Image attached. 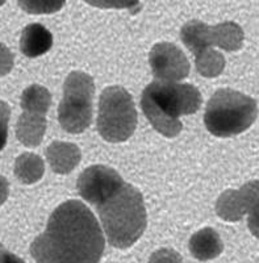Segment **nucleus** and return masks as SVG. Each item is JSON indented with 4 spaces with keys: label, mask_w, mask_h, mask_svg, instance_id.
<instances>
[{
    "label": "nucleus",
    "mask_w": 259,
    "mask_h": 263,
    "mask_svg": "<svg viewBox=\"0 0 259 263\" xmlns=\"http://www.w3.org/2000/svg\"><path fill=\"white\" fill-rule=\"evenodd\" d=\"M216 212L225 221H239L246 215V208L239 191L228 190L224 192L216 203Z\"/></svg>",
    "instance_id": "obj_16"
},
{
    "label": "nucleus",
    "mask_w": 259,
    "mask_h": 263,
    "mask_svg": "<svg viewBox=\"0 0 259 263\" xmlns=\"http://www.w3.org/2000/svg\"><path fill=\"white\" fill-rule=\"evenodd\" d=\"M224 245L215 229L204 228L190 239V251L199 260L215 259L223 253Z\"/></svg>",
    "instance_id": "obj_12"
},
{
    "label": "nucleus",
    "mask_w": 259,
    "mask_h": 263,
    "mask_svg": "<svg viewBox=\"0 0 259 263\" xmlns=\"http://www.w3.org/2000/svg\"><path fill=\"white\" fill-rule=\"evenodd\" d=\"M195 57H196L195 63H196L197 72L202 75V77H206V78L217 77V75L223 72L224 67H225L224 55L220 51L215 50V49H206V50L196 54Z\"/></svg>",
    "instance_id": "obj_18"
},
{
    "label": "nucleus",
    "mask_w": 259,
    "mask_h": 263,
    "mask_svg": "<svg viewBox=\"0 0 259 263\" xmlns=\"http://www.w3.org/2000/svg\"><path fill=\"white\" fill-rule=\"evenodd\" d=\"M258 116L256 102L234 90H218L209 99L204 124L213 136L232 137L250 128Z\"/></svg>",
    "instance_id": "obj_4"
},
{
    "label": "nucleus",
    "mask_w": 259,
    "mask_h": 263,
    "mask_svg": "<svg viewBox=\"0 0 259 263\" xmlns=\"http://www.w3.org/2000/svg\"><path fill=\"white\" fill-rule=\"evenodd\" d=\"M212 42L213 45L227 51L238 50L244 44V30L232 21L223 23L212 27Z\"/></svg>",
    "instance_id": "obj_14"
},
{
    "label": "nucleus",
    "mask_w": 259,
    "mask_h": 263,
    "mask_svg": "<svg viewBox=\"0 0 259 263\" xmlns=\"http://www.w3.org/2000/svg\"><path fill=\"white\" fill-rule=\"evenodd\" d=\"M8 194H9L8 182H7L6 178L0 175V205L7 200Z\"/></svg>",
    "instance_id": "obj_25"
},
{
    "label": "nucleus",
    "mask_w": 259,
    "mask_h": 263,
    "mask_svg": "<svg viewBox=\"0 0 259 263\" xmlns=\"http://www.w3.org/2000/svg\"><path fill=\"white\" fill-rule=\"evenodd\" d=\"M247 213H249V218H247L249 229L256 238H259V204L253 206Z\"/></svg>",
    "instance_id": "obj_23"
},
{
    "label": "nucleus",
    "mask_w": 259,
    "mask_h": 263,
    "mask_svg": "<svg viewBox=\"0 0 259 263\" xmlns=\"http://www.w3.org/2000/svg\"><path fill=\"white\" fill-rule=\"evenodd\" d=\"M53 46V36L41 24H30L21 33L20 49L25 57L36 58L48 53Z\"/></svg>",
    "instance_id": "obj_9"
},
{
    "label": "nucleus",
    "mask_w": 259,
    "mask_h": 263,
    "mask_svg": "<svg viewBox=\"0 0 259 263\" xmlns=\"http://www.w3.org/2000/svg\"><path fill=\"white\" fill-rule=\"evenodd\" d=\"M46 130L45 115L36 112H25L16 124V136L21 144L28 147H36L44 140Z\"/></svg>",
    "instance_id": "obj_11"
},
{
    "label": "nucleus",
    "mask_w": 259,
    "mask_h": 263,
    "mask_svg": "<svg viewBox=\"0 0 259 263\" xmlns=\"http://www.w3.org/2000/svg\"><path fill=\"white\" fill-rule=\"evenodd\" d=\"M51 103V95L45 87L32 84L21 95V108L25 112H36L46 116Z\"/></svg>",
    "instance_id": "obj_17"
},
{
    "label": "nucleus",
    "mask_w": 259,
    "mask_h": 263,
    "mask_svg": "<svg viewBox=\"0 0 259 263\" xmlns=\"http://www.w3.org/2000/svg\"><path fill=\"white\" fill-rule=\"evenodd\" d=\"M45 171L44 161L41 157L33 153L21 154L15 162V175L21 183L33 184L39 182Z\"/></svg>",
    "instance_id": "obj_15"
},
{
    "label": "nucleus",
    "mask_w": 259,
    "mask_h": 263,
    "mask_svg": "<svg viewBox=\"0 0 259 263\" xmlns=\"http://www.w3.org/2000/svg\"><path fill=\"white\" fill-rule=\"evenodd\" d=\"M122 184L124 180L117 171L107 166L96 164L86 168L81 174V177L78 178L77 189L84 200L99 205L116 194Z\"/></svg>",
    "instance_id": "obj_7"
},
{
    "label": "nucleus",
    "mask_w": 259,
    "mask_h": 263,
    "mask_svg": "<svg viewBox=\"0 0 259 263\" xmlns=\"http://www.w3.org/2000/svg\"><path fill=\"white\" fill-rule=\"evenodd\" d=\"M137 126V111L131 93L120 86L107 87L99 100L98 130L109 142L132 137Z\"/></svg>",
    "instance_id": "obj_5"
},
{
    "label": "nucleus",
    "mask_w": 259,
    "mask_h": 263,
    "mask_svg": "<svg viewBox=\"0 0 259 263\" xmlns=\"http://www.w3.org/2000/svg\"><path fill=\"white\" fill-rule=\"evenodd\" d=\"M98 8H116V9H133L140 6V0H84Z\"/></svg>",
    "instance_id": "obj_20"
},
{
    "label": "nucleus",
    "mask_w": 259,
    "mask_h": 263,
    "mask_svg": "<svg viewBox=\"0 0 259 263\" xmlns=\"http://www.w3.org/2000/svg\"><path fill=\"white\" fill-rule=\"evenodd\" d=\"M149 263H183V260L175 250L161 249L150 257Z\"/></svg>",
    "instance_id": "obj_21"
},
{
    "label": "nucleus",
    "mask_w": 259,
    "mask_h": 263,
    "mask_svg": "<svg viewBox=\"0 0 259 263\" xmlns=\"http://www.w3.org/2000/svg\"><path fill=\"white\" fill-rule=\"evenodd\" d=\"M149 62L154 78L163 82H178L190 74V62L178 46L159 42L153 46Z\"/></svg>",
    "instance_id": "obj_8"
},
{
    "label": "nucleus",
    "mask_w": 259,
    "mask_h": 263,
    "mask_svg": "<svg viewBox=\"0 0 259 263\" xmlns=\"http://www.w3.org/2000/svg\"><path fill=\"white\" fill-rule=\"evenodd\" d=\"M201 103V93L196 87L176 82H152L141 96L143 114L164 137L178 136L183 128L179 117L199 111Z\"/></svg>",
    "instance_id": "obj_2"
},
{
    "label": "nucleus",
    "mask_w": 259,
    "mask_h": 263,
    "mask_svg": "<svg viewBox=\"0 0 259 263\" xmlns=\"http://www.w3.org/2000/svg\"><path fill=\"white\" fill-rule=\"evenodd\" d=\"M13 67V54L0 42V77L8 74Z\"/></svg>",
    "instance_id": "obj_22"
},
{
    "label": "nucleus",
    "mask_w": 259,
    "mask_h": 263,
    "mask_svg": "<svg viewBox=\"0 0 259 263\" xmlns=\"http://www.w3.org/2000/svg\"><path fill=\"white\" fill-rule=\"evenodd\" d=\"M180 39L190 51L196 55L213 45L212 42V27L204 24L202 21L191 20L182 28Z\"/></svg>",
    "instance_id": "obj_13"
},
{
    "label": "nucleus",
    "mask_w": 259,
    "mask_h": 263,
    "mask_svg": "<svg viewBox=\"0 0 259 263\" xmlns=\"http://www.w3.org/2000/svg\"><path fill=\"white\" fill-rule=\"evenodd\" d=\"M104 236L94 213L79 200L57 206L41 236L30 245L36 263H99Z\"/></svg>",
    "instance_id": "obj_1"
},
{
    "label": "nucleus",
    "mask_w": 259,
    "mask_h": 263,
    "mask_svg": "<svg viewBox=\"0 0 259 263\" xmlns=\"http://www.w3.org/2000/svg\"><path fill=\"white\" fill-rule=\"evenodd\" d=\"M66 0H18V6L30 15H48L58 12Z\"/></svg>",
    "instance_id": "obj_19"
},
{
    "label": "nucleus",
    "mask_w": 259,
    "mask_h": 263,
    "mask_svg": "<svg viewBox=\"0 0 259 263\" xmlns=\"http://www.w3.org/2000/svg\"><path fill=\"white\" fill-rule=\"evenodd\" d=\"M4 251H6V249H4V248H3V245H2V243H0V263H2V258H3Z\"/></svg>",
    "instance_id": "obj_28"
},
{
    "label": "nucleus",
    "mask_w": 259,
    "mask_h": 263,
    "mask_svg": "<svg viewBox=\"0 0 259 263\" xmlns=\"http://www.w3.org/2000/svg\"><path fill=\"white\" fill-rule=\"evenodd\" d=\"M2 263H25L24 260L18 258L17 255L9 253V251H4L3 258H2Z\"/></svg>",
    "instance_id": "obj_27"
},
{
    "label": "nucleus",
    "mask_w": 259,
    "mask_h": 263,
    "mask_svg": "<svg viewBox=\"0 0 259 263\" xmlns=\"http://www.w3.org/2000/svg\"><path fill=\"white\" fill-rule=\"evenodd\" d=\"M94 79L86 72L72 71L66 78L58 120L66 132L78 135L86 130L92 119Z\"/></svg>",
    "instance_id": "obj_6"
},
{
    "label": "nucleus",
    "mask_w": 259,
    "mask_h": 263,
    "mask_svg": "<svg viewBox=\"0 0 259 263\" xmlns=\"http://www.w3.org/2000/svg\"><path fill=\"white\" fill-rule=\"evenodd\" d=\"M4 3H6V0H0V7L3 6V4H4Z\"/></svg>",
    "instance_id": "obj_29"
},
{
    "label": "nucleus",
    "mask_w": 259,
    "mask_h": 263,
    "mask_svg": "<svg viewBox=\"0 0 259 263\" xmlns=\"http://www.w3.org/2000/svg\"><path fill=\"white\" fill-rule=\"evenodd\" d=\"M11 116V108L3 100H0V124H8Z\"/></svg>",
    "instance_id": "obj_24"
},
{
    "label": "nucleus",
    "mask_w": 259,
    "mask_h": 263,
    "mask_svg": "<svg viewBox=\"0 0 259 263\" xmlns=\"http://www.w3.org/2000/svg\"><path fill=\"white\" fill-rule=\"evenodd\" d=\"M8 138V124H0V150H3Z\"/></svg>",
    "instance_id": "obj_26"
},
{
    "label": "nucleus",
    "mask_w": 259,
    "mask_h": 263,
    "mask_svg": "<svg viewBox=\"0 0 259 263\" xmlns=\"http://www.w3.org/2000/svg\"><path fill=\"white\" fill-rule=\"evenodd\" d=\"M81 150L77 145L69 142H53L46 149V158L51 170L57 174H69L81 162Z\"/></svg>",
    "instance_id": "obj_10"
},
{
    "label": "nucleus",
    "mask_w": 259,
    "mask_h": 263,
    "mask_svg": "<svg viewBox=\"0 0 259 263\" xmlns=\"http://www.w3.org/2000/svg\"><path fill=\"white\" fill-rule=\"evenodd\" d=\"M99 217L115 248H131L142 236L146 228V210L141 192L124 183L121 189L107 200L96 205Z\"/></svg>",
    "instance_id": "obj_3"
}]
</instances>
